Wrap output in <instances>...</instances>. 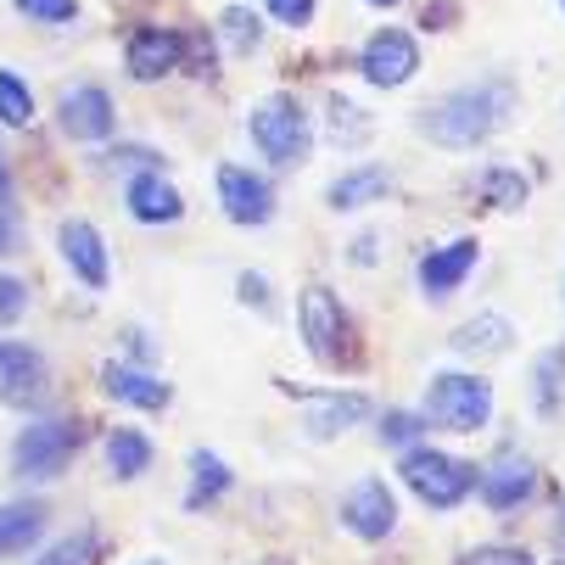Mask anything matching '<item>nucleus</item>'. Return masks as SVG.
I'll return each mask as SVG.
<instances>
[{"label": "nucleus", "mask_w": 565, "mask_h": 565, "mask_svg": "<svg viewBox=\"0 0 565 565\" xmlns=\"http://www.w3.org/2000/svg\"><path fill=\"white\" fill-rule=\"evenodd\" d=\"M515 102H521L515 78H476V85H459L431 107H420L415 129L443 151H476L515 118Z\"/></svg>", "instance_id": "obj_1"}, {"label": "nucleus", "mask_w": 565, "mask_h": 565, "mask_svg": "<svg viewBox=\"0 0 565 565\" xmlns=\"http://www.w3.org/2000/svg\"><path fill=\"white\" fill-rule=\"evenodd\" d=\"M247 140L258 146L264 163H275V169H302L308 151H313V124H308V113H302L297 96L275 90V96L253 102V113H247Z\"/></svg>", "instance_id": "obj_2"}, {"label": "nucleus", "mask_w": 565, "mask_h": 565, "mask_svg": "<svg viewBox=\"0 0 565 565\" xmlns=\"http://www.w3.org/2000/svg\"><path fill=\"white\" fill-rule=\"evenodd\" d=\"M420 415H426V426H437V431L476 437L481 426L493 420V381H488V375H465V370L431 375Z\"/></svg>", "instance_id": "obj_3"}, {"label": "nucleus", "mask_w": 565, "mask_h": 565, "mask_svg": "<svg viewBox=\"0 0 565 565\" xmlns=\"http://www.w3.org/2000/svg\"><path fill=\"white\" fill-rule=\"evenodd\" d=\"M397 476H403V488H409L426 510H459L476 493V465H465V459H454L443 448H426V443L403 448Z\"/></svg>", "instance_id": "obj_4"}, {"label": "nucleus", "mask_w": 565, "mask_h": 565, "mask_svg": "<svg viewBox=\"0 0 565 565\" xmlns=\"http://www.w3.org/2000/svg\"><path fill=\"white\" fill-rule=\"evenodd\" d=\"M297 331H302V348L326 370L353 359V319H348V308H342V297L331 286H302V297H297Z\"/></svg>", "instance_id": "obj_5"}, {"label": "nucleus", "mask_w": 565, "mask_h": 565, "mask_svg": "<svg viewBox=\"0 0 565 565\" xmlns=\"http://www.w3.org/2000/svg\"><path fill=\"white\" fill-rule=\"evenodd\" d=\"M78 443H85L78 420H29L23 437L12 443V470L23 481H56L67 459L78 454Z\"/></svg>", "instance_id": "obj_6"}, {"label": "nucleus", "mask_w": 565, "mask_h": 565, "mask_svg": "<svg viewBox=\"0 0 565 565\" xmlns=\"http://www.w3.org/2000/svg\"><path fill=\"white\" fill-rule=\"evenodd\" d=\"M476 493H481V504H488L493 515H510V510L532 504V493H537V465H532L526 454L504 448V454H493L488 465L476 470Z\"/></svg>", "instance_id": "obj_7"}, {"label": "nucleus", "mask_w": 565, "mask_h": 565, "mask_svg": "<svg viewBox=\"0 0 565 565\" xmlns=\"http://www.w3.org/2000/svg\"><path fill=\"white\" fill-rule=\"evenodd\" d=\"M359 73L370 78L375 90H403L409 78L420 73V45L415 34H403V29H375L359 51Z\"/></svg>", "instance_id": "obj_8"}, {"label": "nucleus", "mask_w": 565, "mask_h": 565, "mask_svg": "<svg viewBox=\"0 0 565 565\" xmlns=\"http://www.w3.org/2000/svg\"><path fill=\"white\" fill-rule=\"evenodd\" d=\"M342 526L359 537V543H386L397 532V499L381 476H364L342 493Z\"/></svg>", "instance_id": "obj_9"}, {"label": "nucleus", "mask_w": 565, "mask_h": 565, "mask_svg": "<svg viewBox=\"0 0 565 565\" xmlns=\"http://www.w3.org/2000/svg\"><path fill=\"white\" fill-rule=\"evenodd\" d=\"M180 62H185V34H180V29L140 23V29L124 40V67H129V78H140V85H157V78L180 73Z\"/></svg>", "instance_id": "obj_10"}, {"label": "nucleus", "mask_w": 565, "mask_h": 565, "mask_svg": "<svg viewBox=\"0 0 565 565\" xmlns=\"http://www.w3.org/2000/svg\"><path fill=\"white\" fill-rule=\"evenodd\" d=\"M51 386V370H45V353L29 348V342H12L0 337V403L7 409H34Z\"/></svg>", "instance_id": "obj_11"}, {"label": "nucleus", "mask_w": 565, "mask_h": 565, "mask_svg": "<svg viewBox=\"0 0 565 565\" xmlns=\"http://www.w3.org/2000/svg\"><path fill=\"white\" fill-rule=\"evenodd\" d=\"M218 207H224L230 224L258 230V224L275 218V185L264 174H253V169H241V163H224L218 169Z\"/></svg>", "instance_id": "obj_12"}, {"label": "nucleus", "mask_w": 565, "mask_h": 565, "mask_svg": "<svg viewBox=\"0 0 565 565\" xmlns=\"http://www.w3.org/2000/svg\"><path fill=\"white\" fill-rule=\"evenodd\" d=\"M476 264H481V241H476V235H459V241H448V247H431V253L420 258V269H415L420 297H426V302H448V297L476 275Z\"/></svg>", "instance_id": "obj_13"}, {"label": "nucleus", "mask_w": 565, "mask_h": 565, "mask_svg": "<svg viewBox=\"0 0 565 565\" xmlns=\"http://www.w3.org/2000/svg\"><path fill=\"white\" fill-rule=\"evenodd\" d=\"M56 124L67 140H107L118 129V113H113V96L102 85H73L56 102Z\"/></svg>", "instance_id": "obj_14"}, {"label": "nucleus", "mask_w": 565, "mask_h": 565, "mask_svg": "<svg viewBox=\"0 0 565 565\" xmlns=\"http://www.w3.org/2000/svg\"><path fill=\"white\" fill-rule=\"evenodd\" d=\"M56 247H62V258H67V269L85 280L90 291H102L107 280H113V264H107V241H102V230L90 224V218H62V230H56Z\"/></svg>", "instance_id": "obj_15"}, {"label": "nucleus", "mask_w": 565, "mask_h": 565, "mask_svg": "<svg viewBox=\"0 0 565 565\" xmlns=\"http://www.w3.org/2000/svg\"><path fill=\"white\" fill-rule=\"evenodd\" d=\"M124 207H129V218H140V224H180L185 218V196L157 174V169H140L129 185H124Z\"/></svg>", "instance_id": "obj_16"}, {"label": "nucleus", "mask_w": 565, "mask_h": 565, "mask_svg": "<svg viewBox=\"0 0 565 565\" xmlns=\"http://www.w3.org/2000/svg\"><path fill=\"white\" fill-rule=\"evenodd\" d=\"M102 392L129 403V409H169L174 403L169 381H157L151 370H135V364H102Z\"/></svg>", "instance_id": "obj_17"}, {"label": "nucleus", "mask_w": 565, "mask_h": 565, "mask_svg": "<svg viewBox=\"0 0 565 565\" xmlns=\"http://www.w3.org/2000/svg\"><path fill=\"white\" fill-rule=\"evenodd\" d=\"M386 191H392V169H386V163H353L348 174L331 180L326 202H331L337 213H359V207H375Z\"/></svg>", "instance_id": "obj_18"}, {"label": "nucleus", "mask_w": 565, "mask_h": 565, "mask_svg": "<svg viewBox=\"0 0 565 565\" xmlns=\"http://www.w3.org/2000/svg\"><path fill=\"white\" fill-rule=\"evenodd\" d=\"M370 415V397L364 392H313V409H308V437L331 443L342 431H353Z\"/></svg>", "instance_id": "obj_19"}, {"label": "nucleus", "mask_w": 565, "mask_h": 565, "mask_svg": "<svg viewBox=\"0 0 565 565\" xmlns=\"http://www.w3.org/2000/svg\"><path fill=\"white\" fill-rule=\"evenodd\" d=\"M40 537H45V504H34V499L0 504V559H7V554H29Z\"/></svg>", "instance_id": "obj_20"}, {"label": "nucleus", "mask_w": 565, "mask_h": 565, "mask_svg": "<svg viewBox=\"0 0 565 565\" xmlns=\"http://www.w3.org/2000/svg\"><path fill=\"white\" fill-rule=\"evenodd\" d=\"M230 488H235V470H230L218 454L196 448V454H191V488H185V510H207V504H218Z\"/></svg>", "instance_id": "obj_21"}, {"label": "nucleus", "mask_w": 565, "mask_h": 565, "mask_svg": "<svg viewBox=\"0 0 565 565\" xmlns=\"http://www.w3.org/2000/svg\"><path fill=\"white\" fill-rule=\"evenodd\" d=\"M151 459H157V448H151V437H146V431H135V426L107 431V470H113L118 481L146 476V470H151Z\"/></svg>", "instance_id": "obj_22"}, {"label": "nucleus", "mask_w": 565, "mask_h": 565, "mask_svg": "<svg viewBox=\"0 0 565 565\" xmlns=\"http://www.w3.org/2000/svg\"><path fill=\"white\" fill-rule=\"evenodd\" d=\"M559 403H565V342H554V348L537 353V364H532V409H537L543 420H554Z\"/></svg>", "instance_id": "obj_23"}, {"label": "nucleus", "mask_w": 565, "mask_h": 565, "mask_svg": "<svg viewBox=\"0 0 565 565\" xmlns=\"http://www.w3.org/2000/svg\"><path fill=\"white\" fill-rule=\"evenodd\" d=\"M515 342V326L504 313H476L454 331V353H510Z\"/></svg>", "instance_id": "obj_24"}, {"label": "nucleus", "mask_w": 565, "mask_h": 565, "mask_svg": "<svg viewBox=\"0 0 565 565\" xmlns=\"http://www.w3.org/2000/svg\"><path fill=\"white\" fill-rule=\"evenodd\" d=\"M476 196L488 202L493 213H521V207H526V196H532V185H526V174H521V169H504V163H493V169H481V180H476Z\"/></svg>", "instance_id": "obj_25"}, {"label": "nucleus", "mask_w": 565, "mask_h": 565, "mask_svg": "<svg viewBox=\"0 0 565 565\" xmlns=\"http://www.w3.org/2000/svg\"><path fill=\"white\" fill-rule=\"evenodd\" d=\"M370 135H375L370 113L359 102H348V96H331V140L337 146H364Z\"/></svg>", "instance_id": "obj_26"}, {"label": "nucleus", "mask_w": 565, "mask_h": 565, "mask_svg": "<svg viewBox=\"0 0 565 565\" xmlns=\"http://www.w3.org/2000/svg\"><path fill=\"white\" fill-rule=\"evenodd\" d=\"M0 124H7V129L34 124V90L23 85L12 67H0Z\"/></svg>", "instance_id": "obj_27"}, {"label": "nucleus", "mask_w": 565, "mask_h": 565, "mask_svg": "<svg viewBox=\"0 0 565 565\" xmlns=\"http://www.w3.org/2000/svg\"><path fill=\"white\" fill-rule=\"evenodd\" d=\"M102 559V537L85 526V532H73V537H56L34 565H96Z\"/></svg>", "instance_id": "obj_28"}, {"label": "nucleus", "mask_w": 565, "mask_h": 565, "mask_svg": "<svg viewBox=\"0 0 565 565\" xmlns=\"http://www.w3.org/2000/svg\"><path fill=\"white\" fill-rule=\"evenodd\" d=\"M218 34H224V45H230L235 56H247V51H258V40H264V23H258L247 7H230V12L218 18Z\"/></svg>", "instance_id": "obj_29"}, {"label": "nucleus", "mask_w": 565, "mask_h": 565, "mask_svg": "<svg viewBox=\"0 0 565 565\" xmlns=\"http://www.w3.org/2000/svg\"><path fill=\"white\" fill-rule=\"evenodd\" d=\"M426 431H431V426H426L420 409H386V415H381V443H386V448H415Z\"/></svg>", "instance_id": "obj_30"}, {"label": "nucleus", "mask_w": 565, "mask_h": 565, "mask_svg": "<svg viewBox=\"0 0 565 565\" xmlns=\"http://www.w3.org/2000/svg\"><path fill=\"white\" fill-rule=\"evenodd\" d=\"M12 7L29 18V23H45V29H62L78 18V0H12Z\"/></svg>", "instance_id": "obj_31"}, {"label": "nucleus", "mask_w": 565, "mask_h": 565, "mask_svg": "<svg viewBox=\"0 0 565 565\" xmlns=\"http://www.w3.org/2000/svg\"><path fill=\"white\" fill-rule=\"evenodd\" d=\"M459 565H537L526 548H515V543H481V548H470Z\"/></svg>", "instance_id": "obj_32"}, {"label": "nucleus", "mask_w": 565, "mask_h": 565, "mask_svg": "<svg viewBox=\"0 0 565 565\" xmlns=\"http://www.w3.org/2000/svg\"><path fill=\"white\" fill-rule=\"evenodd\" d=\"M23 313H29V286L18 275H0V326H12Z\"/></svg>", "instance_id": "obj_33"}, {"label": "nucleus", "mask_w": 565, "mask_h": 565, "mask_svg": "<svg viewBox=\"0 0 565 565\" xmlns=\"http://www.w3.org/2000/svg\"><path fill=\"white\" fill-rule=\"evenodd\" d=\"M264 7H269V18H275V23H286V29H308L319 0H264Z\"/></svg>", "instance_id": "obj_34"}, {"label": "nucleus", "mask_w": 565, "mask_h": 565, "mask_svg": "<svg viewBox=\"0 0 565 565\" xmlns=\"http://www.w3.org/2000/svg\"><path fill=\"white\" fill-rule=\"evenodd\" d=\"M18 241H23V230H18V218L0 207V258H12L18 253Z\"/></svg>", "instance_id": "obj_35"}, {"label": "nucleus", "mask_w": 565, "mask_h": 565, "mask_svg": "<svg viewBox=\"0 0 565 565\" xmlns=\"http://www.w3.org/2000/svg\"><path fill=\"white\" fill-rule=\"evenodd\" d=\"M241 302L269 308V286H264V275H241Z\"/></svg>", "instance_id": "obj_36"}, {"label": "nucleus", "mask_w": 565, "mask_h": 565, "mask_svg": "<svg viewBox=\"0 0 565 565\" xmlns=\"http://www.w3.org/2000/svg\"><path fill=\"white\" fill-rule=\"evenodd\" d=\"M0 207H12V169H7V157H0Z\"/></svg>", "instance_id": "obj_37"}, {"label": "nucleus", "mask_w": 565, "mask_h": 565, "mask_svg": "<svg viewBox=\"0 0 565 565\" xmlns=\"http://www.w3.org/2000/svg\"><path fill=\"white\" fill-rule=\"evenodd\" d=\"M554 543H559V554H565V504H559V515H554Z\"/></svg>", "instance_id": "obj_38"}, {"label": "nucleus", "mask_w": 565, "mask_h": 565, "mask_svg": "<svg viewBox=\"0 0 565 565\" xmlns=\"http://www.w3.org/2000/svg\"><path fill=\"white\" fill-rule=\"evenodd\" d=\"M135 565H169V559H135Z\"/></svg>", "instance_id": "obj_39"}, {"label": "nucleus", "mask_w": 565, "mask_h": 565, "mask_svg": "<svg viewBox=\"0 0 565 565\" xmlns=\"http://www.w3.org/2000/svg\"><path fill=\"white\" fill-rule=\"evenodd\" d=\"M370 7H397V0H370Z\"/></svg>", "instance_id": "obj_40"}, {"label": "nucleus", "mask_w": 565, "mask_h": 565, "mask_svg": "<svg viewBox=\"0 0 565 565\" xmlns=\"http://www.w3.org/2000/svg\"><path fill=\"white\" fill-rule=\"evenodd\" d=\"M554 565H565V559H554Z\"/></svg>", "instance_id": "obj_41"}, {"label": "nucleus", "mask_w": 565, "mask_h": 565, "mask_svg": "<svg viewBox=\"0 0 565 565\" xmlns=\"http://www.w3.org/2000/svg\"><path fill=\"white\" fill-rule=\"evenodd\" d=\"M559 7H565V0H559Z\"/></svg>", "instance_id": "obj_42"}]
</instances>
